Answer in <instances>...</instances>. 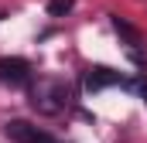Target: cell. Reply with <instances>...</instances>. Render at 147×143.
<instances>
[{
  "label": "cell",
  "mask_w": 147,
  "mask_h": 143,
  "mask_svg": "<svg viewBox=\"0 0 147 143\" xmlns=\"http://www.w3.org/2000/svg\"><path fill=\"white\" fill-rule=\"evenodd\" d=\"M69 10H72V0H48V14L51 17H62Z\"/></svg>",
  "instance_id": "6"
},
{
  "label": "cell",
  "mask_w": 147,
  "mask_h": 143,
  "mask_svg": "<svg viewBox=\"0 0 147 143\" xmlns=\"http://www.w3.org/2000/svg\"><path fill=\"white\" fill-rule=\"evenodd\" d=\"M28 99L31 109H38L41 116H58L72 102V85L65 78H38L28 85Z\"/></svg>",
  "instance_id": "1"
},
{
  "label": "cell",
  "mask_w": 147,
  "mask_h": 143,
  "mask_svg": "<svg viewBox=\"0 0 147 143\" xmlns=\"http://www.w3.org/2000/svg\"><path fill=\"white\" fill-rule=\"evenodd\" d=\"M82 85H86V92H99V89H110V85H130V82H127V75H120V72L106 68V65H96V68H86Z\"/></svg>",
  "instance_id": "5"
},
{
  "label": "cell",
  "mask_w": 147,
  "mask_h": 143,
  "mask_svg": "<svg viewBox=\"0 0 147 143\" xmlns=\"http://www.w3.org/2000/svg\"><path fill=\"white\" fill-rule=\"evenodd\" d=\"M7 136L14 143H62V140H55L51 133H45L41 126L28 123V119H10L7 123Z\"/></svg>",
  "instance_id": "4"
},
{
  "label": "cell",
  "mask_w": 147,
  "mask_h": 143,
  "mask_svg": "<svg viewBox=\"0 0 147 143\" xmlns=\"http://www.w3.org/2000/svg\"><path fill=\"white\" fill-rule=\"evenodd\" d=\"M113 31L120 34V41H123V48H127V55L144 68L147 58H144V37H140V31L134 27V24H127L123 17H113Z\"/></svg>",
  "instance_id": "3"
},
{
  "label": "cell",
  "mask_w": 147,
  "mask_h": 143,
  "mask_svg": "<svg viewBox=\"0 0 147 143\" xmlns=\"http://www.w3.org/2000/svg\"><path fill=\"white\" fill-rule=\"evenodd\" d=\"M137 92H140V99H144V106H147V78H137Z\"/></svg>",
  "instance_id": "7"
},
{
  "label": "cell",
  "mask_w": 147,
  "mask_h": 143,
  "mask_svg": "<svg viewBox=\"0 0 147 143\" xmlns=\"http://www.w3.org/2000/svg\"><path fill=\"white\" fill-rule=\"evenodd\" d=\"M34 82V72L24 58H0V85L3 89H28Z\"/></svg>",
  "instance_id": "2"
}]
</instances>
